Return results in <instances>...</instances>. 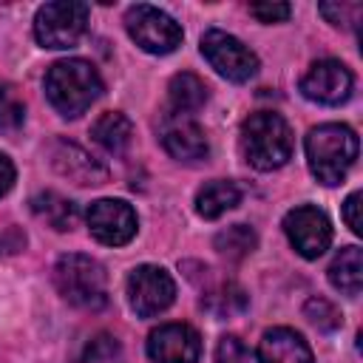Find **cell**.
<instances>
[{
	"instance_id": "obj_1",
	"label": "cell",
	"mask_w": 363,
	"mask_h": 363,
	"mask_svg": "<svg viewBox=\"0 0 363 363\" xmlns=\"http://www.w3.org/2000/svg\"><path fill=\"white\" fill-rule=\"evenodd\" d=\"M105 91L99 71L79 57L60 60L45 71V96L65 119L82 116Z\"/></svg>"
},
{
	"instance_id": "obj_2",
	"label": "cell",
	"mask_w": 363,
	"mask_h": 363,
	"mask_svg": "<svg viewBox=\"0 0 363 363\" xmlns=\"http://www.w3.org/2000/svg\"><path fill=\"white\" fill-rule=\"evenodd\" d=\"M303 147H306V162L312 176L320 184L332 187L343 182V176L357 159V133L349 125L326 122L306 133Z\"/></svg>"
},
{
	"instance_id": "obj_3",
	"label": "cell",
	"mask_w": 363,
	"mask_h": 363,
	"mask_svg": "<svg viewBox=\"0 0 363 363\" xmlns=\"http://www.w3.org/2000/svg\"><path fill=\"white\" fill-rule=\"evenodd\" d=\"M244 159L255 170H278L292 159V130L275 111H255L241 122L238 136Z\"/></svg>"
},
{
	"instance_id": "obj_4",
	"label": "cell",
	"mask_w": 363,
	"mask_h": 363,
	"mask_svg": "<svg viewBox=\"0 0 363 363\" xmlns=\"http://www.w3.org/2000/svg\"><path fill=\"white\" fill-rule=\"evenodd\" d=\"M54 286L71 306L85 312H99L108 303L105 267L82 252H68L54 264Z\"/></svg>"
},
{
	"instance_id": "obj_5",
	"label": "cell",
	"mask_w": 363,
	"mask_h": 363,
	"mask_svg": "<svg viewBox=\"0 0 363 363\" xmlns=\"http://www.w3.org/2000/svg\"><path fill=\"white\" fill-rule=\"evenodd\" d=\"M91 9L79 0L45 3L34 14V37L43 48H71L88 28Z\"/></svg>"
},
{
	"instance_id": "obj_6",
	"label": "cell",
	"mask_w": 363,
	"mask_h": 363,
	"mask_svg": "<svg viewBox=\"0 0 363 363\" xmlns=\"http://www.w3.org/2000/svg\"><path fill=\"white\" fill-rule=\"evenodd\" d=\"M125 28L130 40L147 54H173L182 45V26L162 9L136 3L125 11Z\"/></svg>"
},
{
	"instance_id": "obj_7",
	"label": "cell",
	"mask_w": 363,
	"mask_h": 363,
	"mask_svg": "<svg viewBox=\"0 0 363 363\" xmlns=\"http://www.w3.org/2000/svg\"><path fill=\"white\" fill-rule=\"evenodd\" d=\"M201 54L216 68V74H221L230 82H247L258 74L255 51L221 28H210L201 37Z\"/></svg>"
},
{
	"instance_id": "obj_8",
	"label": "cell",
	"mask_w": 363,
	"mask_h": 363,
	"mask_svg": "<svg viewBox=\"0 0 363 363\" xmlns=\"http://www.w3.org/2000/svg\"><path fill=\"white\" fill-rule=\"evenodd\" d=\"M128 303L139 318H153L176 301V281L164 267L142 264L128 275Z\"/></svg>"
},
{
	"instance_id": "obj_9",
	"label": "cell",
	"mask_w": 363,
	"mask_h": 363,
	"mask_svg": "<svg viewBox=\"0 0 363 363\" xmlns=\"http://www.w3.org/2000/svg\"><path fill=\"white\" fill-rule=\"evenodd\" d=\"M85 221H88L91 235L99 244H108V247L128 244L136 235V227H139L136 210L122 199H96V201H91V207L85 210Z\"/></svg>"
},
{
	"instance_id": "obj_10",
	"label": "cell",
	"mask_w": 363,
	"mask_h": 363,
	"mask_svg": "<svg viewBox=\"0 0 363 363\" xmlns=\"http://www.w3.org/2000/svg\"><path fill=\"white\" fill-rule=\"evenodd\" d=\"M284 233L298 255L303 258H320L332 244V224L323 210L312 204H301L284 216Z\"/></svg>"
},
{
	"instance_id": "obj_11",
	"label": "cell",
	"mask_w": 363,
	"mask_h": 363,
	"mask_svg": "<svg viewBox=\"0 0 363 363\" xmlns=\"http://www.w3.org/2000/svg\"><path fill=\"white\" fill-rule=\"evenodd\" d=\"M354 77L340 60H318L301 77V94L318 105H340L352 96Z\"/></svg>"
},
{
	"instance_id": "obj_12",
	"label": "cell",
	"mask_w": 363,
	"mask_h": 363,
	"mask_svg": "<svg viewBox=\"0 0 363 363\" xmlns=\"http://www.w3.org/2000/svg\"><path fill=\"white\" fill-rule=\"evenodd\" d=\"M201 337L187 323H162L147 335V357L153 363H199Z\"/></svg>"
},
{
	"instance_id": "obj_13",
	"label": "cell",
	"mask_w": 363,
	"mask_h": 363,
	"mask_svg": "<svg viewBox=\"0 0 363 363\" xmlns=\"http://www.w3.org/2000/svg\"><path fill=\"white\" fill-rule=\"evenodd\" d=\"M159 136H162L164 150L179 162H199L210 153L204 128L190 113H173V111L164 113Z\"/></svg>"
},
{
	"instance_id": "obj_14",
	"label": "cell",
	"mask_w": 363,
	"mask_h": 363,
	"mask_svg": "<svg viewBox=\"0 0 363 363\" xmlns=\"http://www.w3.org/2000/svg\"><path fill=\"white\" fill-rule=\"evenodd\" d=\"M48 156H51L54 170H57L62 179H68V182H74V184H79V187L105 184V179H108V170H105L88 150H82V147L74 145V142H65V139L54 142L51 150H48Z\"/></svg>"
},
{
	"instance_id": "obj_15",
	"label": "cell",
	"mask_w": 363,
	"mask_h": 363,
	"mask_svg": "<svg viewBox=\"0 0 363 363\" xmlns=\"http://www.w3.org/2000/svg\"><path fill=\"white\" fill-rule=\"evenodd\" d=\"M255 357L258 363H315L312 349L303 340V335H298L289 326L267 329L258 340Z\"/></svg>"
},
{
	"instance_id": "obj_16",
	"label": "cell",
	"mask_w": 363,
	"mask_h": 363,
	"mask_svg": "<svg viewBox=\"0 0 363 363\" xmlns=\"http://www.w3.org/2000/svg\"><path fill=\"white\" fill-rule=\"evenodd\" d=\"M241 201V187L230 179H213L207 182L199 193H196V213L207 221L224 216L227 210H233Z\"/></svg>"
},
{
	"instance_id": "obj_17",
	"label": "cell",
	"mask_w": 363,
	"mask_h": 363,
	"mask_svg": "<svg viewBox=\"0 0 363 363\" xmlns=\"http://www.w3.org/2000/svg\"><path fill=\"white\" fill-rule=\"evenodd\" d=\"M91 136H94V142H96L99 147H105L108 153L119 156V153L128 150V145H130V139H133V125H130V119H128L125 113L108 111V113H102V116L91 125Z\"/></svg>"
},
{
	"instance_id": "obj_18",
	"label": "cell",
	"mask_w": 363,
	"mask_h": 363,
	"mask_svg": "<svg viewBox=\"0 0 363 363\" xmlns=\"http://www.w3.org/2000/svg\"><path fill=\"white\" fill-rule=\"evenodd\" d=\"M329 284L343 295H357L363 286V252L360 247H343L329 264Z\"/></svg>"
},
{
	"instance_id": "obj_19",
	"label": "cell",
	"mask_w": 363,
	"mask_h": 363,
	"mask_svg": "<svg viewBox=\"0 0 363 363\" xmlns=\"http://www.w3.org/2000/svg\"><path fill=\"white\" fill-rule=\"evenodd\" d=\"M167 96H170V111L173 113H196L204 102H207V85L201 77L182 71L170 79L167 85Z\"/></svg>"
},
{
	"instance_id": "obj_20",
	"label": "cell",
	"mask_w": 363,
	"mask_h": 363,
	"mask_svg": "<svg viewBox=\"0 0 363 363\" xmlns=\"http://www.w3.org/2000/svg\"><path fill=\"white\" fill-rule=\"evenodd\" d=\"M31 210H34V216H37L40 221H45L48 227H54V230H60V233L71 230L74 221H77V204H74L71 199L54 193V190L37 193V196L31 199Z\"/></svg>"
},
{
	"instance_id": "obj_21",
	"label": "cell",
	"mask_w": 363,
	"mask_h": 363,
	"mask_svg": "<svg viewBox=\"0 0 363 363\" xmlns=\"http://www.w3.org/2000/svg\"><path fill=\"white\" fill-rule=\"evenodd\" d=\"M247 292L235 284V281H221L216 284L213 289L201 292V306L207 312H213L216 318H227V315H235V312H244L247 309Z\"/></svg>"
},
{
	"instance_id": "obj_22",
	"label": "cell",
	"mask_w": 363,
	"mask_h": 363,
	"mask_svg": "<svg viewBox=\"0 0 363 363\" xmlns=\"http://www.w3.org/2000/svg\"><path fill=\"white\" fill-rule=\"evenodd\" d=\"M213 247H216L218 255H224L227 261H241V258H247V255L258 247V235H255V230L247 227V224H233V227L216 233Z\"/></svg>"
},
{
	"instance_id": "obj_23",
	"label": "cell",
	"mask_w": 363,
	"mask_h": 363,
	"mask_svg": "<svg viewBox=\"0 0 363 363\" xmlns=\"http://www.w3.org/2000/svg\"><path fill=\"white\" fill-rule=\"evenodd\" d=\"M77 363H125V352H122V343L113 335L96 332L82 346Z\"/></svg>"
},
{
	"instance_id": "obj_24",
	"label": "cell",
	"mask_w": 363,
	"mask_h": 363,
	"mask_svg": "<svg viewBox=\"0 0 363 363\" xmlns=\"http://www.w3.org/2000/svg\"><path fill=\"white\" fill-rule=\"evenodd\" d=\"M26 122V105L17 94V88L6 79H0V130L3 133H14L20 130Z\"/></svg>"
},
{
	"instance_id": "obj_25",
	"label": "cell",
	"mask_w": 363,
	"mask_h": 363,
	"mask_svg": "<svg viewBox=\"0 0 363 363\" xmlns=\"http://www.w3.org/2000/svg\"><path fill=\"white\" fill-rule=\"evenodd\" d=\"M303 315L309 318L312 326H318V329H323V332H335V329L343 326L340 309H337L332 301H326V298H309V301L303 303Z\"/></svg>"
},
{
	"instance_id": "obj_26",
	"label": "cell",
	"mask_w": 363,
	"mask_h": 363,
	"mask_svg": "<svg viewBox=\"0 0 363 363\" xmlns=\"http://www.w3.org/2000/svg\"><path fill=\"white\" fill-rule=\"evenodd\" d=\"M318 11L326 17V23H332L337 28H354L360 23L363 6L360 3H320Z\"/></svg>"
},
{
	"instance_id": "obj_27",
	"label": "cell",
	"mask_w": 363,
	"mask_h": 363,
	"mask_svg": "<svg viewBox=\"0 0 363 363\" xmlns=\"http://www.w3.org/2000/svg\"><path fill=\"white\" fill-rule=\"evenodd\" d=\"M213 363H247V346L241 343V337H235V335L218 337Z\"/></svg>"
},
{
	"instance_id": "obj_28",
	"label": "cell",
	"mask_w": 363,
	"mask_h": 363,
	"mask_svg": "<svg viewBox=\"0 0 363 363\" xmlns=\"http://www.w3.org/2000/svg\"><path fill=\"white\" fill-rule=\"evenodd\" d=\"M289 3H250V14L258 23H281L289 17Z\"/></svg>"
},
{
	"instance_id": "obj_29",
	"label": "cell",
	"mask_w": 363,
	"mask_h": 363,
	"mask_svg": "<svg viewBox=\"0 0 363 363\" xmlns=\"http://www.w3.org/2000/svg\"><path fill=\"white\" fill-rule=\"evenodd\" d=\"M357 210H360V190L349 193V199L343 201V221H346V227L354 235H360V216H357Z\"/></svg>"
},
{
	"instance_id": "obj_30",
	"label": "cell",
	"mask_w": 363,
	"mask_h": 363,
	"mask_svg": "<svg viewBox=\"0 0 363 363\" xmlns=\"http://www.w3.org/2000/svg\"><path fill=\"white\" fill-rule=\"evenodd\" d=\"M14 164H11V159L6 156V153H0V199L14 187Z\"/></svg>"
}]
</instances>
